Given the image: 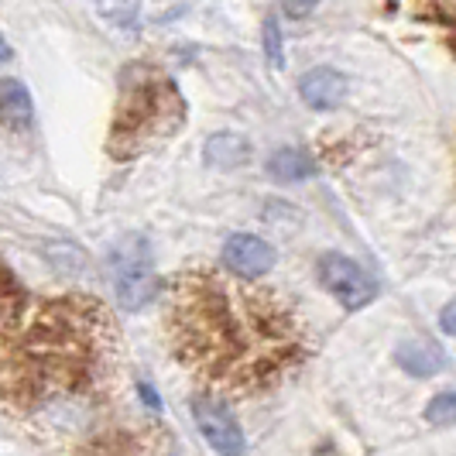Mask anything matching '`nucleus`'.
I'll return each mask as SVG.
<instances>
[{
    "label": "nucleus",
    "instance_id": "nucleus-14",
    "mask_svg": "<svg viewBox=\"0 0 456 456\" xmlns=\"http://www.w3.org/2000/svg\"><path fill=\"white\" fill-rule=\"evenodd\" d=\"M415 7L426 21H433L443 31L446 45L453 48L456 55V0H415Z\"/></svg>",
    "mask_w": 456,
    "mask_h": 456
},
{
    "label": "nucleus",
    "instance_id": "nucleus-1",
    "mask_svg": "<svg viewBox=\"0 0 456 456\" xmlns=\"http://www.w3.org/2000/svg\"><path fill=\"white\" fill-rule=\"evenodd\" d=\"M172 357L220 398H254L289 381L309 357L296 302L248 274L185 268L165 289Z\"/></svg>",
    "mask_w": 456,
    "mask_h": 456
},
{
    "label": "nucleus",
    "instance_id": "nucleus-4",
    "mask_svg": "<svg viewBox=\"0 0 456 456\" xmlns=\"http://www.w3.org/2000/svg\"><path fill=\"white\" fill-rule=\"evenodd\" d=\"M110 274H114V292L120 309L137 313L144 309L155 292H159V278L151 265V251L144 248L141 237H124L110 254Z\"/></svg>",
    "mask_w": 456,
    "mask_h": 456
},
{
    "label": "nucleus",
    "instance_id": "nucleus-7",
    "mask_svg": "<svg viewBox=\"0 0 456 456\" xmlns=\"http://www.w3.org/2000/svg\"><path fill=\"white\" fill-rule=\"evenodd\" d=\"M224 265L230 272L257 278V274H265L274 265V248L268 240L254 237V233H233L224 244Z\"/></svg>",
    "mask_w": 456,
    "mask_h": 456
},
{
    "label": "nucleus",
    "instance_id": "nucleus-16",
    "mask_svg": "<svg viewBox=\"0 0 456 456\" xmlns=\"http://www.w3.org/2000/svg\"><path fill=\"white\" fill-rule=\"evenodd\" d=\"M426 419L433 426H456V391L436 395L433 402H429V409H426Z\"/></svg>",
    "mask_w": 456,
    "mask_h": 456
},
{
    "label": "nucleus",
    "instance_id": "nucleus-17",
    "mask_svg": "<svg viewBox=\"0 0 456 456\" xmlns=\"http://www.w3.org/2000/svg\"><path fill=\"white\" fill-rule=\"evenodd\" d=\"M265 52H268V62L274 69L285 66V55H281V35H278V21L265 18Z\"/></svg>",
    "mask_w": 456,
    "mask_h": 456
},
{
    "label": "nucleus",
    "instance_id": "nucleus-3",
    "mask_svg": "<svg viewBox=\"0 0 456 456\" xmlns=\"http://www.w3.org/2000/svg\"><path fill=\"white\" fill-rule=\"evenodd\" d=\"M185 120L183 93L172 76L148 62H131L117 79V107L107 134V155L114 161H134L172 137Z\"/></svg>",
    "mask_w": 456,
    "mask_h": 456
},
{
    "label": "nucleus",
    "instance_id": "nucleus-8",
    "mask_svg": "<svg viewBox=\"0 0 456 456\" xmlns=\"http://www.w3.org/2000/svg\"><path fill=\"white\" fill-rule=\"evenodd\" d=\"M298 93H302V100H305L309 107H316V110H333V107H340L343 96H346V79L330 66L309 69V72L302 76V83H298Z\"/></svg>",
    "mask_w": 456,
    "mask_h": 456
},
{
    "label": "nucleus",
    "instance_id": "nucleus-20",
    "mask_svg": "<svg viewBox=\"0 0 456 456\" xmlns=\"http://www.w3.org/2000/svg\"><path fill=\"white\" fill-rule=\"evenodd\" d=\"M11 59V45H7V38L0 35V62H7Z\"/></svg>",
    "mask_w": 456,
    "mask_h": 456
},
{
    "label": "nucleus",
    "instance_id": "nucleus-18",
    "mask_svg": "<svg viewBox=\"0 0 456 456\" xmlns=\"http://www.w3.org/2000/svg\"><path fill=\"white\" fill-rule=\"evenodd\" d=\"M316 4H320V0H281L285 14H292V18H305V14H309Z\"/></svg>",
    "mask_w": 456,
    "mask_h": 456
},
{
    "label": "nucleus",
    "instance_id": "nucleus-6",
    "mask_svg": "<svg viewBox=\"0 0 456 456\" xmlns=\"http://www.w3.org/2000/svg\"><path fill=\"white\" fill-rule=\"evenodd\" d=\"M192 419L200 426V433L206 436V443L216 450V453H240L244 450V436L240 426L233 419V411L227 409V402L220 395H206L192 402Z\"/></svg>",
    "mask_w": 456,
    "mask_h": 456
},
{
    "label": "nucleus",
    "instance_id": "nucleus-19",
    "mask_svg": "<svg viewBox=\"0 0 456 456\" xmlns=\"http://www.w3.org/2000/svg\"><path fill=\"white\" fill-rule=\"evenodd\" d=\"M439 326H443L450 337H456V298L443 305V313H439Z\"/></svg>",
    "mask_w": 456,
    "mask_h": 456
},
{
    "label": "nucleus",
    "instance_id": "nucleus-12",
    "mask_svg": "<svg viewBox=\"0 0 456 456\" xmlns=\"http://www.w3.org/2000/svg\"><path fill=\"white\" fill-rule=\"evenodd\" d=\"M203 155L216 168H237V165H244V161L251 159V144L240 134H227L224 131V134H213L206 141Z\"/></svg>",
    "mask_w": 456,
    "mask_h": 456
},
{
    "label": "nucleus",
    "instance_id": "nucleus-13",
    "mask_svg": "<svg viewBox=\"0 0 456 456\" xmlns=\"http://www.w3.org/2000/svg\"><path fill=\"white\" fill-rule=\"evenodd\" d=\"M268 172L278 183H302V179H309L316 172V161L309 159L305 151H298V148H281L268 161Z\"/></svg>",
    "mask_w": 456,
    "mask_h": 456
},
{
    "label": "nucleus",
    "instance_id": "nucleus-9",
    "mask_svg": "<svg viewBox=\"0 0 456 456\" xmlns=\"http://www.w3.org/2000/svg\"><path fill=\"white\" fill-rule=\"evenodd\" d=\"M35 124V107H31V93L24 90L18 79H0V127L28 134Z\"/></svg>",
    "mask_w": 456,
    "mask_h": 456
},
{
    "label": "nucleus",
    "instance_id": "nucleus-11",
    "mask_svg": "<svg viewBox=\"0 0 456 456\" xmlns=\"http://www.w3.org/2000/svg\"><path fill=\"white\" fill-rule=\"evenodd\" d=\"M398 364L409 370L411 378H433L446 367V354L443 346L426 337H411L398 346Z\"/></svg>",
    "mask_w": 456,
    "mask_h": 456
},
{
    "label": "nucleus",
    "instance_id": "nucleus-10",
    "mask_svg": "<svg viewBox=\"0 0 456 456\" xmlns=\"http://www.w3.org/2000/svg\"><path fill=\"white\" fill-rule=\"evenodd\" d=\"M24 309H28V296H24L21 281L0 261V343L14 337V330L24 320Z\"/></svg>",
    "mask_w": 456,
    "mask_h": 456
},
{
    "label": "nucleus",
    "instance_id": "nucleus-5",
    "mask_svg": "<svg viewBox=\"0 0 456 456\" xmlns=\"http://www.w3.org/2000/svg\"><path fill=\"white\" fill-rule=\"evenodd\" d=\"M320 281L322 289L346 309H364L367 302H374V296H378L374 278L357 261H350L346 254H322Z\"/></svg>",
    "mask_w": 456,
    "mask_h": 456
},
{
    "label": "nucleus",
    "instance_id": "nucleus-2",
    "mask_svg": "<svg viewBox=\"0 0 456 456\" xmlns=\"http://www.w3.org/2000/svg\"><path fill=\"white\" fill-rule=\"evenodd\" d=\"M120 350L124 340L100 298L83 292L48 298L7 340L0 402L14 415L93 405L114 388Z\"/></svg>",
    "mask_w": 456,
    "mask_h": 456
},
{
    "label": "nucleus",
    "instance_id": "nucleus-15",
    "mask_svg": "<svg viewBox=\"0 0 456 456\" xmlns=\"http://www.w3.org/2000/svg\"><path fill=\"white\" fill-rule=\"evenodd\" d=\"M93 4H96V14L114 28H131L141 11V0H93Z\"/></svg>",
    "mask_w": 456,
    "mask_h": 456
}]
</instances>
